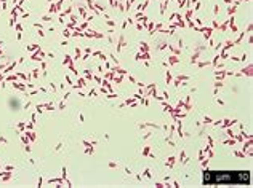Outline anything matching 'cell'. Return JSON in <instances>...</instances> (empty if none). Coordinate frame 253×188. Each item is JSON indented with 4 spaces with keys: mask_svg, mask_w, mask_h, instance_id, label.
<instances>
[{
    "mask_svg": "<svg viewBox=\"0 0 253 188\" xmlns=\"http://www.w3.org/2000/svg\"><path fill=\"white\" fill-rule=\"evenodd\" d=\"M250 176L249 172H205L204 176V182L210 184V185H216V184H249Z\"/></svg>",
    "mask_w": 253,
    "mask_h": 188,
    "instance_id": "cell-1",
    "label": "cell"
}]
</instances>
